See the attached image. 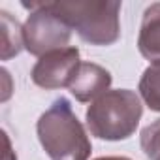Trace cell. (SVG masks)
Masks as SVG:
<instances>
[{"instance_id": "6da1fadb", "label": "cell", "mask_w": 160, "mask_h": 160, "mask_svg": "<svg viewBox=\"0 0 160 160\" xmlns=\"http://www.w3.org/2000/svg\"><path fill=\"white\" fill-rule=\"evenodd\" d=\"M45 6L91 45H113L121 36L119 0H55Z\"/></svg>"}, {"instance_id": "7a4b0ae2", "label": "cell", "mask_w": 160, "mask_h": 160, "mask_svg": "<svg viewBox=\"0 0 160 160\" xmlns=\"http://www.w3.org/2000/svg\"><path fill=\"white\" fill-rule=\"evenodd\" d=\"M38 139L51 160H89L92 143L68 98H57L36 124Z\"/></svg>"}, {"instance_id": "3957f363", "label": "cell", "mask_w": 160, "mask_h": 160, "mask_svg": "<svg viewBox=\"0 0 160 160\" xmlns=\"http://www.w3.org/2000/svg\"><path fill=\"white\" fill-rule=\"evenodd\" d=\"M143 115L141 98L130 89H113L96 98L87 113L89 132L106 141H121L134 136Z\"/></svg>"}, {"instance_id": "277c9868", "label": "cell", "mask_w": 160, "mask_h": 160, "mask_svg": "<svg viewBox=\"0 0 160 160\" xmlns=\"http://www.w3.org/2000/svg\"><path fill=\"white\" fill-rule=\"evenodd\" d=\"M23 8L30 10L25 25H23V38L25 49L34 57H43L51 51L64 49L70 43L72 28L60 21L45 2H23Z\"/></svg>"}, {"instance_id": "5b68a950", "label": "cell", "mask_w": 160, "mask_h": 160, "mask_svg": "<svg viewBox=\"0 0 160 160\" xmlns=\"http://www.w3.org/2000/svg\"><path fill=\"white\" fill-rule=\"evenodd\" d=\"M79 64H81L79 49L68 45L64 49H57V51H51L40 57L30 75L38 87L45 91H55V89L70 87Z\"/></svg>"}, {"instance_id": "8992f818", "label": "cell", "mask_w": 160, "mask_h": 160, "mask_svg": "<svg viewBox=\"0 0 160 160\" xmlns=\"http://www.w3.org/2000/svg\"><path fill=\"white\" fill-rule=\"evenodd\" d=\"M111 81H113V77L109 70H106L104 66L96 62H81L68 89L75 96L77 102L92 104L96 98H100L104 92L109 91Z\"/></svg>"}, {"instance_id": "52a82bcc", "label": "cell", "mask_w": 160, "mask_h": 160, "mask_svg": "<svg viewBox=\"0 0 160 160\" xmlns=\"http://www.w3.org/2000/svg\"><path fill=\"white\" fill-rule=\"evenodd\" d=\"M138 49L141 57L151 62H160V2L151 4L143 12L139 36H138Z\"/></svg>"}, {"instance_id": "ba28073f", "label": "cell", "mask_w": 160, "mask_h": 160, "mask_svg": "<svg viewBox=\"0 0 160 160\" xmlns=\"http://www.w3.org/2000/svg\"><path fill=\"white\" fill-rule=\"evenodd\" d=\"M0 27H2V60H10L25 49L23 25L15 17H12V13L2 10L0 12Z\"/></svg>"}, {"instance_id": "9c48e42d", "label": "cell", "mask_w": 160, "mask_h": 160, "mask_svg": "<svg viewBox=\"0 0 160 160\" xmlns=\"http://www.w3.org/2000/svg\"><path fill=\"white\" fill-rule=\"evenodd\" d=\"M141 100L147 104L151 111L160 113V62H151L138 85Z\"/></svg>"}, {"instance_id": "30bf717a", "label": "cell", "mask_w": 160, "mask_h": 160, "mask_svg": "<svg viewBox=\"0 0 160 160\" xmlns=\"http://www.w3.org/2000/svg\"><path fill=\"white\" fill-rule=\"evenodd\" d=\"M141 151L149 160H160V119L147 124L139 136Z\"/></svg>"}, {"instance_id": "8fae6325", "label": "cell", "mask_w": 160, "mask_h": 160, "mask_svg": "<svg viewBox=\"0 0 160 160\" xmlns=\"http://www.w3.org/2000/svg\"><path fill=\"white\" fill-rule=\"evenodd\" d=\"M94 160H132V158H128V156H100Z\"/></svg>"}]
</instances>
